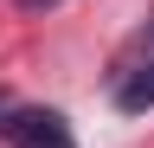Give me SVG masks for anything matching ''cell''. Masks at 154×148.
Returning a JSON list of instances; mask_svg holds the SVG:
<instances>
[{"label": "cell", "mask_w": 154, "mask_h": 148, "mask_svg": "<svg viewBox=\"0 0 154 148\" xmlns=\"http://www.w3.org/2000/svg\"><path fill=\"white\" fill-rule=\"evenodd\" d=\"M141 58H154V20H148V32H141Z\"/></svg>", "instance_id": "obj_4"}, {"label": "cell", "mask_w": 154, "mask_h": 148, "mask_svg": "<svg viewBox=\"0 0 154 148\" xmlns=\"http://www.w3.org/2000/svg\"><path fill=\"white\" fill-rule=\"evenodd\" d=\"M116 109H122V116H141V109H154V58L122 65V77H116Z\"/></svg>", "instance_id": "obj_2"}, {"label": "cell", "mask_w": 154, "mask_h": 148, "mask_svg": "<svg viewBox=\"0 0 154 148\" xmlns=\"http://www.w3.org/2000/svg\"><path fill=\"white\" fill-rule=\"evenodd\" d=\"M0 135L13 148H77L71 142V122L58 109H7L0 103Z\"/></svg>", "instance_id": "obj_1"}, {"label": "cell", "mask_w": 154, "mask_h": 148, "mask_svg": "<svg viewBox=\"0 0 154 148\" xmlns=\"http://www.w3.org/2000/svg\"><path fill=\"white\" fill-rule=\"evenodd\" d=\"M19 13H45V7H58V0H13Z\"/></svg>", "instance_id": "obj_3"}]
</instances>
